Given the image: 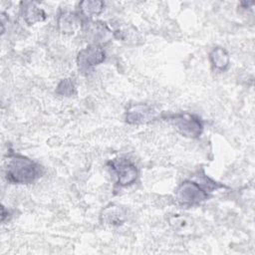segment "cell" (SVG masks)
Wrapping results in <instances>:
<instances>
[{
	"mask_svg": "<svg viewBox=\"0 0 255 255\" xmlns=\"http://www.w3.org/2000/svg\"><path fill=\"white\" fill-rule=\"evenodd\" d=\"M127 210L119 205H110L106 207L101 213V219L105 224L119 226L127 219Z\"/></svg>",
	"mask_w": 255,
	"mask_h": 255,
	"instance_id": "cell-9",
	"label": "cell"
},
{
	"mask_svg": "<svg viewBox=\"0 0 255 255\" xmlns=\"http://www.w3.org/2000/svg\"><path fill=\"white\" fill-rule=\"evenodd\" d=\"M114 173L117 176V184L124 187L131 185L138 176L136 166L128 159L118 158L110 162Z\"/></svg>",
	"mask_w": 255,
	"mask_h": 255,
	"instance_id": "cell-5",
	"label": "cell"
},
{
	"mask_svg": "<svg viewBox=\"0 0 255 255\" xmlns=\"http://www.w3.org/2000/svg\"><path fill=\"white\" fill-rule=\"evenodd\" d=\"M158 118V112L146 104H135L126 112V122L129 125H141L150 123Z\"/></svg>",
	"mask_w": 255,
	"mask_h": 255,
	"instance_id": "cell-6",
	"label": "cell"
},
{
	"mask_svg": "<svg viewBox=\"0 0 255 255\" xmlns=\"http://www.w3.org/2000/svg\"><path fill=\"white\" fill-rule=\"evenodd\" d=\"M41 174L40 166L24 155H13L6 166L7 179L12 183H32Z\"/></svg>",
	"mask_w": 255,
	"mask_h": 255,
	"instance_id": "cell-2",
	"label": "cell"
},
{
	"mask_svg": "<svg viewBox=\"0 0 255 255\" xmlns=\"http://www.w3.org/2000/svg\"><path fill=\"white\" fill-rule=\"evenodd\" d=\"M106 59V52L101 45L91 44L82 49L77 56L78 68L81 72H89L94 67L103 63Z\"/></svg>",
	"mask_w": 255,
	"mask_h": 255,
	"instance_id": "cell-4",
	"label": "cell"
},
{
	"mask_svg": "<svg viewBox=\"0 0 255 255\" xmlns=\"http://www.w3.org/2000/svg\"><path fill=\"white\" fill-rule=\"evenodd\" d=\"M104 2L99 0H85L79 4L80 12L88 18H92L101 14L104 10Z\"/></svg>",
	"mask_w": 255,
	"mask_h": 255,
	"instance_id": "cell-12",
	"label": "cell"
},
{
	"mask_svg": "<svg viewBox=\"0 0 255 255\" xmlns=\"http://www.w3.org/2000/svg\"><path fill=\"white\" fill-rule=\"evenodd\" d=\"M223 184H220L207 175L203 174L200 176V181L184 180L175 190V199L181 206L189 207L197 205L202 201L206 200L209 193L223 188Z\"/></svg>",
	"mask_w": 255,
	"mask_h": 255,
	"instance_id": "cell-1",
	"label": "cell"
},
{
	"mask_svg": "<svg viewBox=\"0 0 255 255\" xmlns=\"http://www.w3.org/2000/svg\"><path fill=\"white\" fill-rule=\"evenodd\" d=\"M84 31L88 40L94 45H100L110 40L112 31L103 22L100 21H89L84 26Z\"/></svg>",
	"mask_w": 255,
	"mask_h": 255,
	"instance_id": "cell-7",
	"label": "cell"
},
{
	"mask_svg": "<svg viewBox=\"0 0 255 255\" xmlns=\"http://www.w3.org/2000/svg\"><path fill=\"white\" fill-rule=\"evenodd\" d=\"M170 225L175 231H187L191 227V220L185 216H173L170 219Z\"/></svg>",
	"mask_w": 255,
	"mask_h": 255,
	"instance_id": "cell-13",
	"label": "cell"
},
{
	"mask_svg": "<svg viewBox=\"0 0 255 255\" xmlns=\"http://www.w3.org/2000/svg\"><path fill=\"white\" fill-rule=\"evenodd\" d=\"M24 21L28 25H34L42 22L46 19V14L42 8H40L35 2H25L22 8Z\"/></svg>",
	"mask_w": 255,
	"mask_h": 255,
	"instance_id": "cell-10",
	"label": "cell"
},
{
	"mask_svg": "<svg viewBox=\"0 0 255 255\" xmlns=\"http://www.w3.org/2000/svg\"><path fill=\"white\" fill-rule=\"evenodd\" d=\"M82 27L80 17L72 12H64L58 18V28L61 33L66 35H73Z\"/></svg>",
	"mask_w": 255,
	"mask_h": 255,
	"instance_id": "cell-8",
	"label": "cell"
},
{
	"mask_svg": "<svg viewBox=\"0 0 255 255\" xmlns=\"http://www.w3.org/2000/svg\"><path fill=\"white\" fill-rule=\"evenodd\" d=\"M209 59L212 66L220 71H225L229 66L230 62L228 53L226 52L225 49L221 47L214 48L209 54Z\"/></svg>",
	"mask_w": 255,
	"mask_h": 255,
	"instance_id": "cell-11",
	"label": "cell"
},
{
	"mask_svg": "<svg viewBox=\"0 0 255 255\" xmlns=\"http://www.w3.org/2000/svg\"><path fill=\"white\" fill-rule=\"evenodd\" d=\"M162 118L168 121L179 133L186 137L196 138L202 133L203 124L195 115L189 113L163 114Z\"/></svg>",
	"mask_w": 255,
	"mask_h": 255,
	"instance_id": "cell-3",
	"label": "cell"
},
{
	"mask_svg": "<svg viewBox=\"0 0 255 255\" xmlns=\"http://www.w3.org/2000/svg\"><path fill=\"white\" fill-rule=\"evenodd\" d=\"M56 92H57V94H59L61 96L71 97L76 92L75 84L71 79H64L59 83Z\"/></svg>",
	"mask_w": 255,
	"mask_h": 255,
	"instance_id": "cell-14",
	"label": "cell"
}]
</instances>
